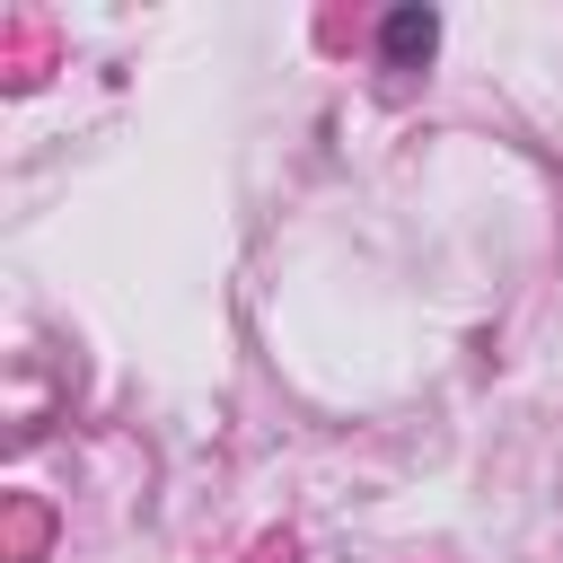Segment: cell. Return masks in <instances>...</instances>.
Wrapping results in <instances>:
<instances>
[{"label": "cell", "mask_w": 563, "mask_h": 563, "mask_svg": "<svg viewBox=\"0 0 563 563\" xmlns=\"http://www.w3.org/2000/svg\"><path fill=\"white\" fill-rule=\"evenodd\" d=\"M431 44H440V18H431V9H396V18L378 26V53H387L396 70H413V62H431Z\"/></svg>", "instance_id": "obj_1"}]
</instances>
